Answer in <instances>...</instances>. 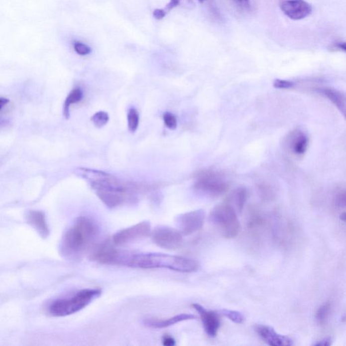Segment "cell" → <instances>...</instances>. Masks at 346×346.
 Instances as JSON below:
<instances>
[{
	"mask_svg": "<svg viewBox=\"0 0 346 346\" xmlns=\"http://www.w3.org/2000/svg\"><path fill=\"white\" fill-rule=\"evenodd\" d=\"M196 316L191 314H180V315L174 316L169 319L164 320H158V319H147L144 321L145 326L152 329H163L166 327L172 326L177 323L183 322L185 321L194 320L196 319Z\"/></svg>",
	"mask_w": 346,
	"mask_h": 346,
	"instance_id": "obj_14",
	"label": "cell"
},
{
	"mask_svg": "<svg viewBox=\"0 0 346 346\" xmlns=\"http://www.w3.org/2000/svg\"><path fill=\"white\" fill-rule=\"evenodd\" d=\"M150 232V223L148 221H143L116 232L113 237V243L115 245H126L147 237Z\"/></svg>",
	"mask_w": 346,
	"mask_h": 346,
	"instance_id": "obj_9",
	"label": "cell"
},
{
	"mask_svg": "<svg viewBox=\"0 0 346 346\" xmlns=\"http://www.w3.org/2000/svg\"><path fill=\"white\" fill-rule=\"evenodd\" d=\"M91 120L96 127H103L109 122V115L105 111L98 112L96 114L93 115Z\"/></svg>",
	"mask_w": 346,
	"mask_h": 346,
	"instance_id": "obj_22",
	"label": "cell"
},
{
	"mask_svg": "<svg viewBox=\"0 0 346 346\" xmlns=\"http://www.w3.org/2000/svg\"><path fill=\"white\" fill-rule=\"evenodd\" d=\"M279 7L287 17L294 20L304 19L313 11L311 5L304 0H281Z\"/></svg>",
	"mask_w": 346,
	"mask_h": 346,
	"instance_id": "obj_10",
	"label": "cell"
},
{
	"mask_svg": "<svg viewBox=\"0 0 346 346\" xmlns=\"http://www.w3.org/2000/svg\"><path fill=\"white\" fill-rule=\"evenodd\" d=\"M332 338L328 337V338H323V340L318 342L317 343L314 344V345L316 346H329L332 345Z\"/></svg>",
	"mask_w": 346,
	"mask_h": 346,
	"instance_id": "obj_30",
	"label": "cell"
},
{
	"mask_svg": "<svg viewBox=\"0 0 346 346\" xmlns=\"http://www.w3.org/2000/svg\"><path fill=\"white\" fill-rule=\"evenodd\" d=\"M205 217L203 210L181 214L176 217V225L182 235H191L201 230Z\"/></svg>",
	"mask_w": 346,
	"mask_h": 346,
	"instance_id": "obj_8",
	"label": "cell"
},
{
	"mask_svg": "<svg viewBox=\"0 0 346 346\" xmlns=\"http://www.w3.org/2000/svg\"><path fill=\"white\" fill-rule=\"evenodd\" d=\"M102 291L97 288L83 289L67 298L54 300L48 307L50 315L55 317H67L82 311L100 296Z\"/></svg>",
	"mask_w": 346,
	"mask_h": 346,
	"instance_id": "obj_4",
	"label": "cell"
},
{
	"mask_svg": "<svg viewBox=\"0 0 346 346\" xmlns=\"http://www.w3.org/2000/svg\"><path fill=\"white\" fill-rule=\"evenodd\" d=\"M331 309H332V304L330 303L323 304L318 309L316 313V320L319 324L323 325L326 322L330 316Z\"/></svg>",
	"mask_w": 346,
	"mask_h": 346,
	"instance_id": "obj_20",
	"label": "cell"
},
{
	"mask_svg": "<svg viewBox=\"0 0 346 346\" xmlns=\"http://www.w3.org/2000/svg\"><path fill=\"white\" fill-rule=\"evenodd\" d=\"M164 124L170 129H175L177 126V119L171 113H165L163 115Z\"/></svg>",
	"mask_w": 346,
	"mask_h": 346,
	"instance_id": "obj_23",
	"label": "cell"
},
{
	"mask_svg": "<svg viewBox=\"0 0 346 346\" xmlns=\"http://www.w3.org/2000/svg\"><path fill=\"white\" fill-rule=\"evenodd\" d=\"M179 3H180V0H171L170 2L164 7V10L166 13H168L179 5Z\"/></svg>",
	"mask_w": 346,
	"mask_h": 346,
	"instance_id": "obj_29",
	"label": "cell"
},
{
	"mask_svg": "<svg viewBox=\"0 0 346 346\" xmlns=\"http://www.w3.org/2000/svg\"><path fill=\"white\" fill-rule=\"evenodd\" d=\"M337 47L346 52V42L338 43V44H337Z\"/></svg>",
	"mask_w": 346,
	"mask_h": 346,
	"instance_id": "obj_33",
	"label": "cell"
},
{
	"mask_svg": "<svg viewBox=\"0 0 346 346\" xmlns=\"http://www.w3.org/2000/svg\"><path fill=\"white\" fill-rule=\"evenodd\" d=\"M321 92L338 108L346 120V93L333 88H324L321 90Z\"/></svg>",
	"mask_w": 346,
	"mask_h": 346,
	"instance_id": "obj_16",
	"label": "cell"
},
{
	"mask_svg": "<svg viewBox=\"0 0 346 346\" xmlns=\"http://www.w3.org/2000/svg\"><path fill=\"white\" fill-rule=\"evenodd\" d=\"M198 1H199V2L200 3H203L204 1H206V0H198Z\"/></svg>",
	"mask_w": 346,
	"mask_h": 346,
	"instance_id": "obj_35",
	"label": "cell"
},
{
	"mask_svg": "<svg viewBox=\"0 0 346 346\" xmlns=\"http://www.w3.org/2000/svg\"><path fill=\"white\" fill-rule=\"evenodd\" d=\"M340 219H341V220H342L343 221H345V222H346V213L342 214L341 216H340Z\"/></svg>",
	"mask_w": 346,
	"mask_h": 346,
	"instance_id": "obj_34",
	"label": "cell"
},
{
	"mask_svg": "<svg viewBox=\"0 0 346 346\" xmlns=\"http://www.w3.org/2000/svg\"><path fill=\"white\" fill-rule=\"evenodd\" d=\"M234 2L239 5V6L243 7V8H249L250 7V1L249 0H232Z\"/></svg>",
	"mask_w": 346,
	"mask_h": 346,
	"instance_id": "obj_31",
	"label": "cell"
},
{
	"mask_svg": "<svg viewBox=\"0 0 346 346\" xmlns=\"http://www.w3.org/2000/svg\"><path fill=\"white\" fill-rule=\"evenodd\" d=\"M196 178L194 189L204 196L219 197L228 190V183L217 172L211 170L202 171L198 173Z\"/></svg>",
	"mask_w": 346,
	"mask_h": 346,
	"instance_id": "obj_6",
	"label": "cell"
},
{
	"mask_svg": "<svg viewBox=\"0 0 346 346\" xmlns=\"http://www.w3.org/2000/svg\"><path fill=\"white\" fill-rule=\"evenodd\" d=\"M209 219L227 239H233L239 235L241 225L237 213L228 204H221L214 207L210 213Z\"/></svg>",
	"mask_w": 346,
	"mask_h": 346,
	"instance_id": "obj_5",
	"label": "cell"
},
{
	"mask_svg": "<svg viewBox=\"0 0 346 346\" xmlns=\"http://www.w3.org/2000/svg\"><path fill=\"white\" fill-rule=\"evenodd\" d=\"M154 243L162 248L174 250L181 247L182 234L179 230L167 226H158L151 232Z\"/></svg>",
	"mask_w": 346,
	"mask_h": 346,
	"instance_id": "obj_7",
	"label": "cell"
},
{
	"mask_svg": "<svg viewBox=\"0 0 346 346\" xmlns=\"http://www.w3.org/2000/svg\"><path fill=\"white\" fill-rule=\"evenodd\" d=\"M308 142V136L305 133H299L292 141V149L297 155H303L307 150Z\"/></svg>",
	"mask_w": 346,
	"mask_h": 346,
	"instance_id": "obj_18",
	"label": "cell"
},
{
	"mask_svg": "<svg viewBox=\"0 0 346 346\" xmlns=\"http://www.w3.org/2000/svg\"><path fill=\"white\" fill-rule=\"evenodd\" d=\"M294 83L291 81L283 80V79H276L273 83V86L275 88L280 90H287L292 88L294 86Z\"/></svg>",
	"mask_w": 346,
	"mask_h": 346,
	"instance_id": "obj_25",
	"label": "cell"
},
{
	"mask_svg": "<svg viewBox=\"0 0 346 346\" xmlns=\"http://www.w3.org/2000/svg\"><path fill=\"white\" fill-rule=\"evenodd\" d=\"M104 263L107 265L124 266L143 269L166 268L180 273H193L199 268L197 261L185 257L161 253L122 250L113 246L110 247L105 251Z\"/></svg>",
	"mask_w": 346,
	"mask_h": 346,
	"instance_id": "obj_1",
	"label": "cell"
},
{
	"mask_svg": "<svg viewBox=\"0 0 346 346\" xmlns=\"http://www.w3.org/2000/svg\"><path fill=\"white\" fill-rule=\"evenodd\" d=\"M26 221L37 232L43 239H45L50 234V230L45 213L40 211H30L26 213Z\"/></svg>",
	"mask_w": 346,
	"mask_h": 346,
	"instance_id": "obj_13",
	"label": "cell"
},
{
	"mask_svg": "<svg viewBox=\"0 0 346 346\" xmlns=\"http://www.w3.org/2000/svg\"><path fill=\"white\" fill-rule=\"evenodd\" d=\"M74 50L77 54L80 55V56H86L92 52V50L88 45L82 42H79V41H77L74 44Z\"/></svg>",
	"mask_w": 346,
	"mask_h": 346,
	"instance_id": "obj_24",
	"label": "cell"
},
{
	"mask_svg": "<svg viewBox=\"0 0 346 346\" xmlns=\"http://www.w3.org/2000/svg\"><path fill=\"white\" fill-rule=\"evenodd\" d=\"M259 337L268 345L272 346H289L293 345L292 339L288 337L277 334L274 329L264 325L255 327Z\"/></svg>",
	"mask_w": 346,
	"mask_h": 346,
	"instance_id": "obj_12",
	"label": "cell"
},
{
	"mask_svg": "<svg viewBox=\"0 0 346 346\" xmlns=\"http://www.w3.org/2000/svg\"><path fill=\"white\" fill-rule=\"evenodd\" d=\"M194 309L199 314L200 319L203 324L204 331L211 338H215L218 334L221 327V320L219 313L207 311L199 304L192 305Z\"/></svg>",
	"mask_w": 346,
	"mask_h": 346,
	"instance_id": "obj_11",
	"label": "cell"
},
{
	"mask_svg": "<svg viewBox=\"0 0 346 346\" xmlns=\"http://www.w3.org/2000/svg\"><path fill=\"white\" fill-rule=\"evenodd\" d=\"M99 233V227L93 219L84 216L78 217L62 236L60 254L71 260L81 258L95 243Z\"/></svg>",
	"mask_w": 346,
	"mask_h": 346,
	"instance_id": "obj_3",
	"label": "cell"
},
{
	"mask_svg": "<svg viewBox=\"0 0 346 346\" xmlns=\"http://www.w3.org/2000/svg\"><path fill=\"white\" fill-rule=\"evenodd\" d=\"M219 315L225 316L232 322L241 324L244 321V317L239 312L231 311V310L223 309L218 312Z\"/></svg>",
	"mask_w": 346,
	"mask_h": 346,
	"instance_id": "obj_21",
	"label": "cell"
},
{
	"mask_svg": "<svg viewBox=\"0 0 346 346\" xmlns=\"http://www.w3.org/2000/svg\"><path fill=\"white\" fill-rule=\"evenodd\" d=\"M128 128L129 132L134 133L137 130L139 123V115L137 110L130 108L127 113Z\"/></svg>",
	"mask_w": 346,
	"mask_h": 346,
	"instance_id": "obj_19",
	"label": "cell"
},
{
	"mask_svg": "<svg viewBox=\"0 0 346 346\" xmlns=\"http://www.w3.org/2000/svg\"><path fill=\"white\" fill-rule=\"evenodd\" d=\"M8 103L9 100L6 99V98H1V99H0V109L2 110L3 107H5V106L7 105Z\"/></svg>",
	"mask_w": 346,
	"mask_h": 346,
	"instance_id": "obj_32",
	"label": "cell"
},
{
	"mask_svg": "<svg viewBox=\"0 0 346 346\" xmlns=\"http://www.w3.org/2000/svg\"><path fill=\"white\" fill-rule=\"evenodd\" d=\"M83 98V93L80 88H75L72 90L64 104V115L66 118H69L70 113V107L75 104L81 102Z\"/></svg>",
	"mask_w": 346,
	"mask_h": 346,
	"instance_id": "obj_17",
	"label": "cell"
},
{
	"mask_svg": "<svg viewBox=\"0 0 346 346\" xmlns=\"http://www.w3.org/2000/svg\"><path fill=\"white\" fill-rule=\"evenodd\" d=\"M162 344L165 346H174L176 344L175 340L169 335H164L162 337Z\"/></svg>",
	"mask_w": 346,
	"mask_h": 346,
	"instance_id": "obj_27",
	"label": "cell"
},
{
	"mask_svg": "<svg viewBox=\"0 0 346 346\" xmlns=\"http://www.w3.org/2000/svg\"><path fill=\"white\" fill-rule=\"evenodd\" d=\"M247 192L244 188H238L232 191L227 197L225 203L230 205L237 215L241 213L246 202Z\"/></svg>",
	"mask_w": 346,
	"mask_h": 346,
	"instance_id": "obj_15",
	"label": "cell"
},
{
	"mask_svg": "<svg viewBox=\"0 0 346 346\" xmlns=\"http://www.w3.org/2000/svg\"><path fill=\"white\" fill-rule=\"evenodd\" d=\"M166 14H167V13L165 12L164 8H157L155 9L154 12H153V16H154L156 20H162L166 16Z\"/></svg>",
	"mask_w": 346,
	"mask_h": 346,
	"instance_id": "obj_28",
	"label": "cell"
},
{
	"mask_svg": "<svg viewBox=\"0 0 346 346\" xmlns=\"http://www.w3.org/2000/svg\"><path fill=\"white\" fill-rule=\"evenodd\" d=\"M335 204L337 207L342 209L346 208V190L342 191L337 195L335 199Z\"/></svg>",
	"mask_w": 346,
	"mask_h": 346,
	"instance_id": "obj_26",
	"label": "cell"
},
{
	"mask_svg": "<svg viewBox=\"0 0 346 346\" xmlns=\"http://www.w3.org/2000/svg\"><path fill=\"white\" fill-rule=\"evenodd\" d=\"M79 173L90 181L98 197L109 209H116L137 200L138 188L132 183L122 182L114 176L97 170L80 168Z\"/></svg>",
	"mask_w": 346,
	"mask_h": 346,
	"instance_id": "obj_2",
	"label": "cell"
}]
</instances>
